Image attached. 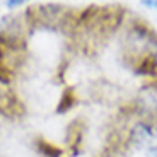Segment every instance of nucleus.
<instances>
[{
    "label": "nucleus",
    "mask_w": 157,
    "mask_h": 157,
    "mask_svg": "<svg viewBox=\"0 0 157 157\" xmlns=\"http://www.w3.org/2000/svg\"><path fill=\"white\" fill-rule=\"evenodd\" d=\"M142 5H145L149 9H157V2H152V0H145V2H142Z\"/></svg>",
    "instance_id": "3"
},
{
    "label": "nucleus",
    "mask_w": 157,
    "mask_h": 157,
    "mask_svg": "<svg viewBox=\"0 0 157 157\" xmlns=\"http://www.w3.org/2000/svg\"><path fill=\"white\" fill-rule=\"evenodd\" d=\"M135 108L145 121H150L157 116V87L147 86L140 90L138 98L135 99Z\"/></svg>",
    "instance_id": "1"
},
{
    "label": "nucleus",
    "mask_w": 157,
    "mask_h": 157,
    "mask_svg": "<svg viewBox=\"0 0 157 157\" xmlns=\"http://www.w3.org/2000/svg\"><path fill=\"white\" fill-rule=\"evenodd\" d=\"M154 138H155V130L150 121L140 120L137 121L128 132V144L130 145L142 149V147H152L154 145Z\"/></svg>",
    "instance_id": "2"
},
{
    "label": "nucleus",
    "mask_w": 157,
    "mask_h": 157,
    "mask_svg": "<svg viewBox=\"0 0 157 157\" xmlns=\"http://www.w3.org/2000/svg\"><path fill=\"white\" fill-rule=\"evenodd\" d=\"M149 152H150V155H152V157H157V144H154V145L150 147Z\"/></svg>",
    "instance_id": "4"
}]
</instances>
